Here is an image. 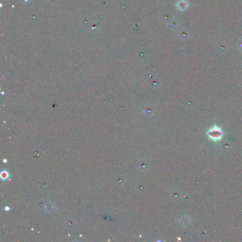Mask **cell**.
Wrapping results in <instances>:
<instances>
[{
  "instance_id": "cell-1",
  "label": "cell",
  "mask_w": 242,
  "mask_h": 242,
  "mask_svg": "<svg viewBox=\"0 0 242 242\" xmlns=\"http://www.w3.org/2000/svg\"><path fill=\"white\" fill-rule=\"evenodd\" d=\"M209 135L210 137L213 138V139H219L221 136H222V132L220 131L219 129H212L210 131Z\"/></svg>"
},
{
  "instance_id": "cell-2",
  "label": "cell",
  "mask_w": 242,
  "mask_h": 242,
  "mask_svg": "<svg viewBox=\"0 0 242 242\" xmlns=\"http://www.w3.org/2000/svg\"><path fill=\"white\" fill-rule=\"evenodd\" d=\"M178 6H179V9H185V8L187 7V3H186L185 1H180V2H178Z\"/></svg>"
}]
</instances>
